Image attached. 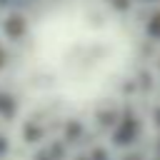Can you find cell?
<instances>
[{
    "label": "cell",
    "instance_id": "6da1fadb",
    "mask_svg": "<svg viewBox=\"0 0 160 160\" xmlns=\"http://www.w3.org/2000/svg\"><path fill=\"white\" fill-rule=\"evenodd\" d=\"M148 2H150V0H148Z\"/></svg>",
    "mask_w": 160,
    "mask_h": 160
}]
</instances>
